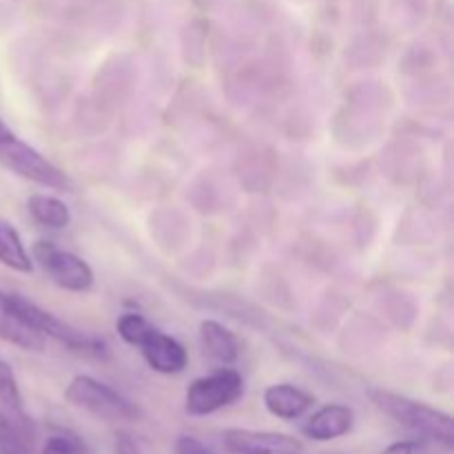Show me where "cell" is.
<instances>
[{
	"label": "cell",
	"mask_w": 454,
	"mask_h": 454,
	"mask_svg": "<svg viewBox=\"0 0 454 454\" xmlns=\"http://www.w3.org/2000/svg\"><path fill=\"white\" fill-rule=\"evenodd\" d=\"M368 399L377 411L415 434L417 439H424L428 443H439L443 448H452L454 443V426L452 417L439 408L428 406L424 402L406 397V395L393 393L384 388H368Z\"/></svg>",
	"instance_id": "1"
},
{
	"label": "cell",
	"mask_w": 454,
	"mask_h": 454,
	"mask_svg": "<svg viewBox=\"0 0 454 454\" xmlns=\"http://www.w3.org/2000/svg\"><path fill=\"white\" fill-rule=\"evenodd\" d=\"M65 399L71 406L82 408L105 421H136L140 417V411L131 399L89 375L74 377L67 386Z\"/></svg>",
	"instance_id": "2"
},
{
	"label": "cell",
	"mask_w": 454,
	"mask_h": 454,
	"mask_svg": "<svg viewBox=\"0 0 454 454\" xmlns=\"http://www.w3.org/2000/svg\"><path fill=\"white\" fill-rule=\"evenodd\" d=\"M244 395V380L235 368L222 366L211 375L198 377L189 384L184 408L191 417H208L222 408L233 406Z\"/></svg>",
	"instance_id": "3"
},
{
	"label": "cell",
	"mask_w": 454,
	"mask_h": 454,
	"mask_svg": "<svg viewBox=\"0 0 454 454\" xmlns=\"http://www.w3.org/2000/svg\"><path fill=\"white\" fill-rule=\"evenodd\" d=\"M13 304H16L18 313H20V317L25 319L27 326L38 331L44 340H56L60 341V344H65L69 350L93 355V357H100V355L106 353L105 341L78 331V328H74L71 324L62 322V319H58L56 315L40 309L38 304H34V301L27 300V297L16 295V293H13Z\"/></svg>",
	"instance_id": "4"
},
{
	"label": "cell",
	"mask_w": 454,
	"mask_h": 454,
	"mask_svg": "<svg viewBox=\"0 0 454 454\" xmlns=\"http://www.w3.org/2000/svg\"><path fill=\"white\" fill-rule=\"evenodd\" d=\"M31 260L38 262L40 269L51 278L56 286L71 293H84L93 286V270L82 257L56 247L49 239H38L31 247Z\"/></svg>",
	"instance_id": "5"
},
{
	"label": "cell",
	"mask_w": 454,
	"mask_h": 454,
	"mask_svg": "<svg viewBox=\"0 0 454 454\" xmlns=\"http://www.w3.org/2000/svg\"><path fill=\"white\" fill-rule=\"evenodd\" d=\"M0 164L12 168L25 180L47 186V189H69V177L56 164L49 162L40 151H35L34 146L16 136L7 142H0Z\"/></svg>",
	"instance_id": "6"
},
{
	"label": "cell",
	"mask_w": 454,
	"mask_h": 454,
	"mask_svg": "<svg viewBox=\"0 0 454 454\" xmlns=\"http://www.w3.org/2000/svg\"><path fill=\"white\" fill-rule=\"evenodd\" d=\"M300 439L282 433H257V430H226L222 434L224 454H301Z\"/></svg>",
	"instance_id": "7"
},
{
	"label": "cell",
	"mask_w": 454,
	"mask_h": 454,
	"mask_svg": "<svg viewBox=\"0 0 454 454\" xmlns=\"http://www.w3.org/2000/svg\"><path fill=\"white\" fill-rule=\"evenodd\" d=\"M137 348H140L142 357L149 364L151 371L160 372V375H177L189 364V353H186L184 346L176 337L167 335L155 326L149 328Z\"/></svg>",
	"instance_id": "8"
},
{
	"label": "cell",
	"mask_w": 454,
	"mask_h": 454,
	"mask_svg": "<svg viewBox=\"0 0 454 454\" xmlns=\"http://www.w3.org/2000/svg\"><path fill=\"white\" fill-rule=\"evenodd\" d=\"M0 340L22 350H34V353H40L47 344V340L38 331L27 326L25 319L20 317L13 304V293L4 291H0Z\"/></svg>",
	"instance_id": "9"
},
{
	"label": "cell",
	"mask_w": 454,
	"mask_h": 454,
	"mask_svg": "<svg viewBox=\"0 0 454 454\" xmlns=\"http://www.w3.org/2000/svg\"><path fill=\"white\" fill-rule=\"evenodd\" d=\"M355 426V412L353 408L344 406V403H328V406L319 408L313 412L309 421L304 424L301 433L313 442H333L344 434H348Z\"/></svg>",
	"instance_id": "10"
},
{
	"label": "cell",
	"mask_w": 454,
	"mask_h": 454,
	"mask_svg": "<svg viewBox=\"0 0 454 454\" xmlns=\"http://www.w3.org/2000/svg\"><path fill=\"white\" fill-rule=\"evenodd\" d=\"M200 344L204 357L217 366H233L239 357L238 337L215 319H204L200 324Z\"/></svg>",
	"instance_id": "11"
},
{
	"label": "cell",
	"mask_w": 454,
	"mask_h": 454,
	"mask_svg": "<svg viewBox=\"0 0 454 454\" xmlns=\"http://www.w3.org/2000/svg\"><path fill=\"white\" fill-rule=\"evenodd\" d=\"M315 397L293 384H273L264 390V406L278 419H300L313 408Z\"/></svg>",
	"instance_id": "12"
},
{
	"label": "cell",
	"mask_w": 454,
	"mask_h": 454,
	"mask_svg": "<svg viewBox=\"0 0 454 454\" xmlns=\"http://www.w3.org/2000/svg\"><path fill=\"white\" fill-rule=\"evenodd\" d=\"M35 426L31 417H12L0 411V454H34Z\"/></svg>",
	"instance_id": "13"
},
{
	"label": "cell",
	"mask_w": 454,
	"mask_h": 454,
	"mask_svg": "<svg viewBox=\"0 0 454 454\" xmlns=\"http://www.w3.org/2000/svg\"><path fill=\"white\" fill-rule=\"evenodd\" d=\"M27 208H29V215L47 229H65L71 224L69 207L53 195L34 193L27 200Z\"/></svg>",
	"instance_id": "14"
},
{
	"label": "cell",
	"mask_w": 454,
	"mask_h": 454,
	"mask_svg": "<svg viewBox=\"0 0 454 454\" xmlns=\"http://www.w3.org/2000/svg\"><path fill=\"white\" fill-rule=\"evenodd\" d=\"M0 264L18 273L34 270V260L27 253L20 233L7 222H0Z\"/></svg>",
	"instance_id": "15"
},
{
	"label": "cell",
	"mask_w": 454,
	"mask_h": 454,
	"mask_svg": "<svg viewBox=\"0 0 454 454\" xmlns=\"http://www.w3.org/2000/svg\"><path fill=\"white\" fill-rule=\"evenodd\" d=\"M0 411L12 417H27L16 375H13L12 366L3 359H0Z\"/></svg>",
	"instance_id": "16"
},
{
	"label": "cell",
	"mask_w": 454,
	"mask_h": 454,
	"mask_svg": "<svg viewBox=\"0 0 454 454\" xmlns=\"http://www.w3.org/2000/svg\"><path fill=\"white\" fill-rule=\"evenodd\" d=\"M40 454H91L87 442L71 430H56L44 439Z\"/></svg>",
	"instance_id": "17"
},
{
	"label": "cell",
	"mask_w": 454,
	"mask_h": 454,
	"mask_svg": "<svg viewBox=\"0 0 454 454\" xmlns=\"http://www.w3.org/2000/svg\"><path fill=\"white\" fill-rule=\"evenodd\" d=\"M151 324L142 317L140 313H124L120 315L118 322H115V331H118L120 340L129 346H137L142 341V337L149 333Z\"/></svg>",
	"instance_id": "18"
},
{
	"label": "cell",
	"mask_w": 454,
	"mask_h": 454,
	"mask_svg": "<svg viewBox=\"0 0 454 454\" xmlns=\"http://www.w3.org/2000/svg\"><path fill=\"white\" fill-rule=\"evenodd\" d=\"M428 442L424 439H406V442L390 443L381 454H428Z\"/></svg>",
	"instance_id": "19"
},
{
	"label": "cell",
	"mask_w": 454,
	"mask_h": 454,
	"mask_svg": "<svg viewBox=\"0 0 454 454\" xmlns=\"http://www.w3.org/2000/svg\"><path fill=\"white\" fill-rule=\"evenodd\" d=\"M173 452L176 454H213L202 442H200V439L191 437V434H182V437H177L176 446H173Z\"/></svg>",
	"instance_id": "20"
},
{
	"label": "cell",
	"mask_w": 454,
	"mask_h": 454,
	"mask_svg": "<svg viewBox=\"0 0 454 454\" xmlns=\"http://www.w3.org/2000/svg\"><path fill=\"white\" fill-rule=\"evenodd\" d=\"M115 454H140V446H137L136 439L127 433H118L115 434V443H114Z\"/></svg>",
	"instance_id": "21"
},
{
	"label": "cell",
	"mask_w": 454,
	"mask_h": 454,
	"mask_svg": "<svg viewBox=\"0 0 454 454\" xmlns=\"http://www.w3.org/2000/svg\"><path fill=\"white\" fill-rule=\"evenodd\" d=\"M13 136H16V133H13L12 129H9L7 124H4V120L0 118V142H7V140H12Z\"/></svg>",
	"instance_id": "22"
}]
</instances>
